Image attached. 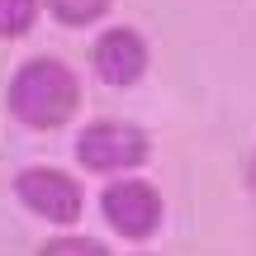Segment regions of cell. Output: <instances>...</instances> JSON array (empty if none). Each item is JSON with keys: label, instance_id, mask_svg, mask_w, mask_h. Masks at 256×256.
I'll return each mask as SVG.
<instances>
[{"label": "cell", "instance_id": "cell-1", "mask_svg": "<svg viewBox=\"0 0 256 256\" xmlns=\"http://www.w3.org/2000/svg\"><path fill=\"white\" fill-rule=\"evenodd\" d=\"M81 100H86V90H81L76 66L52 57V52L24 57L14 66V76H10V86H5L10 119L19 128H28V133H52V128L72 124Z\"/></svg>", "mask_w": 256, "mask_h": 256}, {"label": "cell", "instance_id": "cell-2", "mask_svg": "<svg viewBox=\"0 0 256 256\" xmlns=\"http://www.w3.org/2000/svg\"><path fill=\"white\" fill-rule=\"evenodd\" d=\"M76 162L90 176H138V166L152 162V133L128 119H90L76 133Z\"/></svg>", "mask_w": 256, "mask_h": 256}, {"label": "cell", "instance_id": "cell-3", "mask_svg": "<svg viewBox=\"0 0 256 256\" xmlns=\"http://www.w3.org/2000/svg\"><path fill=\"white\" fill-rule=\"evenodd\" d=\"M10 190L34 218L52 223V228H76L86 214V190L72 171L62 166H19L10 176Z\"/></svg>", "mask_w": 256, "mask_h": 256}, {"label": "cell", "instance_id": "cell-4", "mask_svg": "<svg viewBox=\"0 0 256 256\" xmlns=\"http://www.w3.org/2000/svg\"><path fill=\"white\" fill-rule=\"evenodd\" d=\"M100 218L128 242H147L166 218V200L142 176H114L100 190Z\"/></svg>", "mask_w": 256, "mask_h": 256}, {"label": "cell", "instance_id": "cell-5", "mask_svg": "<svg viewBox=\"0 0 256 256\" xmlns=\"http://www.w3.org/2000/svg\"><path fill=\"white\" fill-rule=\"evenodd\" d=\"M90 72H95V81L114 86V90H133L152 72V43L133 24H110L90 43Z\"/></svg>", "mask_w": 256, "mask_h": 256}, {"label": "cell", "instance_id": "cell-6", "mask_svg": "<svg viewBox=\"0 0 256 256\" xmlns=\"http://www.w3.org/2000/svg\"><path fill=\"white\" fill-rule=\"evenodd\" d=\"M43 10L57 19L62 28H90L114 10V0H43Z\"/></svg>", "mask_w": 256, "mask_h": 256}, {"label": "cell", "instance_id": "cell-7", "mask_svg": "<svg viewBox=\"0 0 256 256\" xmlns=\"http://www.w3.org/2000/svg\"><path fill=\"white\" fill-rule=\"evenodd\" d=\"M43 0H0V38H24L34 34Z\"/></svg>", "mask_w": 256, "mask_h": 256}, {"label": "cell", "instance_id": "cell-8", "mask_svg": "<svg viewBox=\"0 0 256 256\" xmlns=\"http://www.w3.org/2000/svg\"><path fill=\"white\" fill-rule=\"evenodd\" d=\"M34 256H114L100 238H86V232H62V238H48Z\"/></svg>", "mask_w": 256, "mask_h": 256}, {"label": "cell", "instance_id": "cell-9", "mask_svg": "<svg viewBox=\"0 0 256 256\" xmlns=\"http://www.w3.org/2000/svg\"><path fill=\"white\" fill-rule=\"evenodd\" d=\"M242 185H247V194L256 200V152L247 156V166H242Z\"/></svg>", "mask_w": 256, "mask_h": 256}, {"label": "cell", "instance_id": "cell-10", "mask_svg": "<svg viewBox=\"0 0 256 256\" xmlns=\"http://www.w3.org/2000/svg\"><path fill=\"white\" fill-rule=\"evenodd\" d=\"M128 256H156V252H128Z\"/></svg>", "mask_w": 256, "mask_h": 256}]
</instances>
